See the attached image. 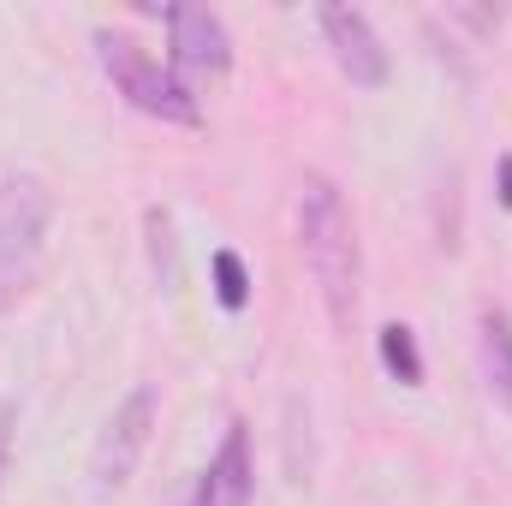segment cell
Segmentation results:
<instances>
[{"label": "cell", "mask_w": 512, "mask_h": 506, "mask_svg": "<svg viewBox=\"0 0 512 506\" xmlns=\"http://www.w3.org/2000/svg\"><path fill=\"white\" fill-rule=\"evenodd\" d=\"M298 251H304V268L328 304V322L340 334H352L358 322V280H364V262H358V227H352V209L346 197L310 173L298 185Z\"/></svg>", "instance_id": "obj_1"}, {"label": "cell", "mask_w": 512, "mask_h": 506, "mask_svg": "<svg viewBox=\"0 0 512 506\" xmlns=\"http://www.w3.org/2000/svg\"><path fill=\"white\" fill-rule=\"evenodd\" d=\"M48 227H54L48 179L30 167L0 173V316H12L36 292V274L48 256Z\"/></svg>", "instance_id": "obj_2"}, {"label": "cell", "mask_w": 512, "mask_h": 506, "mask_svg": "<svg viewBox=\"0 0 512 506\" xmlns=\"http://www.w3.org/2000/svg\"><path fill=\"white\" fill-rule=\"evenodd\" d=\"M96 60H102V72H108V84L126 96L137 114H149V120H161V126H203L197 90H191L167 60H155L137 36H126V30H96Z\"/></svg>", "instance_id": "obj_3"}, {"label": "cell", "mask_w": 512, "mask_h": 506, "mask_svg": "<svg viewBox=\"0 0 512 506\" xmlns=\"http://www.w3.org/2000/svg\"><path fill=\"white\" fill-rule=\"evenodd\" d=\"M149 429H155V387L137 381L126 399L108 411V423H102V435L90 447V495L96 501H114L131 483V471H137V459L149 447Z\"/></svg>", "instance_id": "obj_4"}, {"label": "cell", "mask_w": 512, "mask_h": 506, "mask_svg": "<svg viewBox=\"0 0 512 506\" xmlns=\"http://www.w3.org/2000/svg\"><path fill=\"white\" fill-rule=\"evenodd\" d=\"M167 66L173 72H197V78H221L233 66V36L221 24V12L209 6H167Z\"/></svg>", "instance_id": "obj_5"}, {"label": "cell", "mask_w": 512, "mask_h": 506, "mask_svg": "<svg viewBox=\"0 0 512 506\" xmlns=\"http://www.w3.org/2000/svg\"><path fill=\"white\" fill-rule=\"evenodd\" d=\"M316 24H322V42L334 48V66L358 90H382L387 84V48H382V36H376V24H370V12H358V6H322Z\"/></svg>", "instance_id": "obj_6"}, {"label": "cell", "mask_w": 512, "mask_h": 506, "mask_svg": "<svg viewBox=\"0 0 512 506\" xmlns=\"http://www.w3.org/2000/svg\"><path fill=\"white\" fill-rule=\"evenodd\" d=\"M256 495V459H251V423H227L215 459L197 477V501L191 506H251Z\"/></svg>", "instance_id": "obj_7"}, {"label": "cell", "mask_w": 512, "mask_h": 506, "mask_svg": "<svg viewBox=\"0 0 512 506\" xmlns=\"http://www.w3.org/2000/svg\"><path fill=\"white\" fill-rule=\"evenodd\" d=\"M483 376H489V393L507 405L512 417V316L507 310H483Z\"/></svg>", "instance_id": "obj_8"}, {"label": "cell", "mask_w": 512, "mask_h": 506, "mask_svg": "<svg viewBox=\"0 0 512 506\" xmlns=\"http://www.w3.org/2000/svg\"><path fill=\"white\" fill-rule=\"evenodd\" d=\"M376 352H382V370L399 387H423V352H417V334L405 322H387L376 334Z\"/></svg>", "instance_id": "obj_9"}, {"label": "cell", "mask_w": 512, "mask_h": 506, "mask_svg": "<svg viewBox=\"0 0 512 506\" xmlns=\"http://www.w3.org/2000/svg\"><path fill=\"white\" fill-rule=\"evenodd\" d=\"M209 274H215V298L221 310H245L251 304V268L239 251H215L209 256Z\"/></svg>", "instance_id": "obj_10"}, {"label": "cell", "mask_w": 512, "mask_h": 506, "mask_svg": "<svg viewBox=\"0 0 512 506\" xmlns=\"http://www.w3.org/2000/svg\"><path fill=\"white\" fill-rule=\"evenodd\" d=\"M149 239H155V274L173 280V221L161 209H149Z\"/></svg>", "instance_id": "obj_11"}, {"label": "cell", "mask_w": 512, "mask_h": 506, "mask_svg": "<svg viewBox=\"0 0 512 506\" xmlns=\"http://www.w3.org/2000/svg\"><path fill=\"white\" fill-rule=\"evenodd\" d=\"M6 471H12V405H0V489H6Z\"/></svg>", "instance_id": "obj_12"}, {"label": "cell", "mask_w": 512, "mask_h": 506, "mask_svg": "<svg viewBox=\"0 0 512 506\" xmlns=\"http://www.w3.org/2000/svg\"><path fill=\"white\" fill-rule=\"evenodd\" d=\"M495 173H501V179H495V185H501V209H512V155H501Z\"/></svg>", "instance_id": "obj_13"}]
</instances>
